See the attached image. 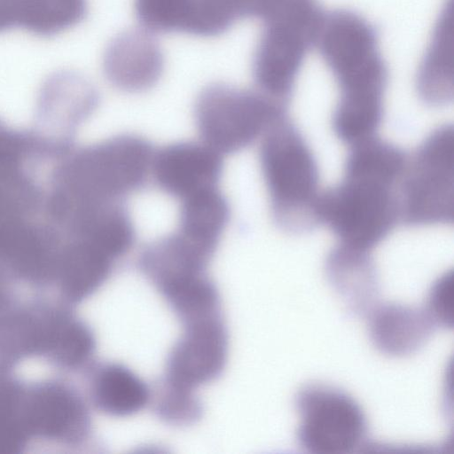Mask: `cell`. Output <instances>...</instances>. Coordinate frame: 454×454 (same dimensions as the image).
<instances>
[{"instance_id":"6da1fadb","label":"cell","mask_w":454,"mask_h":454,"mask_svg":"<svg viewBox=\"0 0 454 454\" xmlns=\"http://www.w3.org/2000/svg\"><path fill=\"white\" fill-rule=\"evenodd\" d=\"M259 161L277 225L291 233L317 225L318 166L305 138L286 115L262 137Z\"/></svg>"},{"instance_id":"7a4b0ae2","label":"cell","mask_w":454,"mask_h":454,"mask_svg":"<svg viewBox=\"0 0 454 454\" xmlns=\"http://www.w3.org/2000/svg\"><path fill=\"white\" fill-rule=\"evenodd\" d=\"M397 187L384 180L344 174L338 185L320 193L318 224H325L340 244L369 252L400 220Z\"/></svg>"},{"instance_id":"3957f363","label":"cell","mask_w":454,"mask_h":454,"mask_svg":"<svg viewBox=\"0 0 454 454\" xmlns=\"http://www.w3.org/2000/svg\"><path fill=\"white\" fill-rule=\"evenodd\" d=\"M324 14L316 0H299L263 20L252 67L258 90L287 105Z\"/></svg>"},{"instance_id":"277c9868","label":"cell","mask_w":454,"mask_h":454,"mask_svg":"<svg viewBox=\"0 0 454 454\" xmlns=\"http://www.w3.org/2000/svg\"><path fill=\"white\" fill-rule=\"evenodd\" d=\"M286 108L258 90L215 82L196 98L195 125L203 143L222 155L232 154L262 137L286 115Z\"/></svg>"},{"instance_id":"5b68a950","label":"cell","mask_w":454,"mask_h":454,"mask_svg":"<svg viewBox=\"0 0 454 454\" xmlns=\"http://www.w3.org/2000/svg\"><path fill=\"white\" fill-rule=\"evenodd\" d=\"M400 220L411 226L448 224L454 216V129L433 130L408 159L397 187Z\"/></svg>"},{"instance_id":"8992f818","label":"cell","mask_w":454,"mask_h":454,"mask_svg":"<svg viewBox=\"0 0 454 454\" xmlns=\"http://www.w3.org/2000/svg\"><path fill=\"white\" fill-rule=\"evenodd\" d=\"M155 148L137 134H119L102 141L74 145L70 166L81 189L103 201H125L151 178Z\"/></svg>"},{"instance_id":"52a82bcc","label":"cell","mask_w":454,"mask_h":454,"mask_svg":"<svg viewBox=\"0 0 454 454\" xmlns=\"http://www.w3.org/2000/svg\"><path fill=\"white\" fill-rule=\"evenodd\" d=\"M295 405L301 421L298 440L309 452L347 454L360 447L367 422L360 405L347 393L322 384L302 387Z\"/></svg>"},{"instance_id":"ba28073f","label":"cell","mask_w":454,"mask_h":454,"mask_svg":"<svg viewBox=\"0 0 454 454\" xmlns=\"http://www.w3.org/2000/svg\"><path fill=\"white\" fill-rule=\"evenodd\" d=\"M167 362L165 382L194 390L223 372L228 354V335L220 317L185 325Z\"/></svg>"},{"instance_id":"9c48e42d","label":"cell","mask_w":454,"mask_h":454,"mask_svg":"<svg viewBox=\"0 0 454 454\" xmlns=\"http://www.w3.org/2000/svg\"><path fill=\"white\" fill-rule=\"evenodd\" d=\"M222 156L202 141L174 142L154 150L151 178L161 192L180 201L218 187Z\"/></svg>"},{"instance_id":"30bf717a","label":"cell","mask_w":454,"mask_h":454,"mask_svg":"<svg viewBox=\"0 0 454 454\" xmlns=\"http://www.w3.org/2000/svg\"><path fill=\"white\" fill-rule=\"evenodd\" d=\"M99 96L82 74L59 71L42 85L37 103V124L51 135L74 139L77 128L97 109Z\"/></svg>"},{"instance_id":"8fae6325","label":"cell","mask_w":454,"mask_h":454,"mask_svg":"<svg viewBox=\"0 0 454 454\" xmlns=\"http://www.w3.org/2000/svg\"><path fill=\"white\" fill-rule=\"evenodd\" d=\"M164 67L162 51L150 32L129 30L108 44L103 59L106 80L115 89L140 93L153 88Z\"/></svg>"},{"instance_id":"7c38bea8","label":"cell","mask_w":454,"mask_h":454,"mask_svg":"<svg viewBox=\"0 0 454 454\" xmlns=\"http://www.w3.org/2000/svg\"><path fill=\"white\" fill-rule=\"evenodd\" d=\"M20 419L26 434L49 438L77 441L85 435L89 427L81 399L65 387L51 385L23 395Z\"/></svg>"},{"instance_id":"4fadbf2b","label":"cell","mask_w":454,"mask_h":454,"mask_svg":"<svg viewBox=\"0 0 454 454\" xmlns=\"http://www.w3.org/2000/svg\"><path fill=\"white\" fill-rule=\"evenodd\" d=\"M434 323L426 309L384 304L370 313L369 333L374 346L391 356L417 351L429 338Z\"/></svg>"},{"instance_id":"5bb4252c","label":"cell","mask_w":454,"mask_h":454,"mask_svg":"<svg viewBox=\"0 0 454 454\" xmlns=\"http://www.w3.org/2000/svg\"><path fill=\"white\" fill-rule=\"evenodd\" d=\"M87 13V0H0V33L25 29L52 36L79 24Z\"/></svg>"},{"instance_id":"9a60e30c","label":"cell","mask_w":454,"mask_h":454,"mask_svg":"<svg viewBox=\"0 0 454 454\" xmlns=\"http://www.w3.org/2000/svg\"><path fill=\"white\" fill-rule=\"evenodd\" d=\"M325 270L333 287L353 310L372 307L378 280L369 252L339 244L329 254Z\"/></svg>"},{"instance_id":"2e32d148","label":"cell","mask_w":454,"mask_h":454,"mask_svg":"<svg viewBox=\"0 0 454 454\" xmlns=\"http://www.w3.org/2000/svg\"><path fill=\"white\" fill-rule=\"evenodd\" d=\"M176 231L215 253L231 217L226 197L214 187L180 200Z\"/></svg>"},{"instance_id":"e0dca14e","label":"cell","mask_w":454,"mask_h":454,"mask_svg":"<svg viewBox=\"0 0 454 454\" xmlns=\"http://www.w3.org/2000/svg\"><path fill=\"white\" fill-rule=\"evenodd\" d=\"M151 397L147 384L121 364H108L98 372L93 383V399L104 413L128 417L142 411Z\"/></svg>"},{"instance_id":"ac0fdd59","label":"cell","mask_w":454,"mask_h":454,"mask_svg":"<svg viewBox=\"0 0 454 454\" xmlns=\"http://www.w3.org/2000/svg\"><path fill=\"white\" fill-rule=\"evenodd\" d=\"M159 291L184 325L220 317V298L206 273L169 282Z\"/></svg>"},{"instance_id":"d6986e66","label":"cell","mask_w":454,"mask_h":454,"mask_svg":"<svg viewBox=\"0 0 454 454\" xmlns=\"http://www.w3.org/2000/svg\"><path fill=\"white\" fill-rule=\"evenodd\" d=\"M94 348L95 339L90 329L82 322L71 318L47 322L39 347L40 350L48 352L69 366H78L87 362Z\"/></svg>"},{"instance_id":"ffe728a7","label":"cell","mask_w":454,"mask_h":454,"mask_svg":"<svg viewBox=\"0 0 454 454\" xmlns=\"http://www.w3.org/2000/svg\"><path fill=\"white\" fill-rule=\"evenodd\" d=\"M190 0H135V12L148 32L185 33Z\"/></svg>"},{"instance_id":"44dd1931","label":"cell","mask_w":454,"mask_h":454,"mask_svg":"<svg viewBox=\"0 0 454 454\" xmlns=\"http://www.w3.org/2000/svg\"><path fill=\"white\" fill-rule=\"evenodd\" d=\"M164 384L156 404L159 416L173 425H187L198 419L201 414V404L194 390Z\"/></svg>"},{"instance_id":"7402d4cb","label":"cell","mask_w":454,"mask_h":454,"mask_svg":"<svg viewBox=\"0 0 454 454\" xmlns=\"http://www.w3.org/2000/svg\"><path fill=\"white\" fill-rule=\"evenodd\" d=\"M452 276L444 274L432 286L426 309L434 325H452Z\"/></svg>"},{"instance_id":"603a6c76","label":"cell","mask_w":454,"mask_h":454,"mask_svg":"<svg viewBox=\"0 0 454 454\" xmlns=\"http://www.w3.org/2000/svg\"><path fill=\"white\" fill-rule=\"evenodd\" d=\"M25 435L20 432L0 425V453H12L21 447Z\"/></svg>"},{"instance_id":"cb8c5ba5","label":"cell","mask_w":454,"mask_h":454,"mask_svg":"<svg viewBox=\"0 0 454 454\" xmlns=\"http://www.w3.org/2000/svg\"><path fill=\"white\" fill-rule=\"evenodd\" d=\"M259 1L267 5H273V4H280L286 0H259Z\"/></svg>"}]
</instances>
